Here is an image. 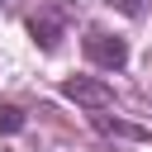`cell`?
Returning a JSON list of instances; mask_svg holds the SVG:
<instances>
[{
    "instance_id": "1",
    "label": "cell",
    "mask_w": 152,
    "mask_h": 152,
    "mask_svg": "<svg viewBox=\"0 0 152 152\" xmlns=\"http://www.w3.org/2000/svg\"><path fill=\"white\" fill-rule=\"evenodd\" d=\"M81 48H86V62H90V66H100V71H124V66H128V43H124L119 33L90 28Z\"/></svg>"
},
{
    "instance_id": "2",
    "label": "cell",
    "mask_w": 152,
    "mask_h": 152,
    "mask_svg": "<svg viewBox=\"0 0 152 152\" xmlns=\"http://www.w3.org/2000/svg\"><path fill=\"white\" fill-rule=\"evenodd\" d=\"M62 95L76 100V104H86V109H109V104H114V90H109L104 81H95V76H71V81H62Z\"/></svg>"
},
{
    "instance_id": "3",
    "label": "cell",
    "mask_w": 152,
    "mask_h": 152,
    "mask_svg": "<svg viewBox=\"0 0 152 152\" xmlns=\"http://www.w3.org/2000/svg\"><path fill=\"white\" fill-rule=\"evenodd\" d=\"M28 33H33V43H38L43 52H52V48L62 43V33H66V24H62L57 14H48V10H43V14H33V19H28Z\"/></svg>"
},
{
    "instance_id": "4",
    "label": "cell",
    "mask_w": 152,
    "mask_h": 152,
    "mask_svg": "<svg viewBox=\"0 0 152 152\" xmlns=\"http://www.w3.org/2000/svg\"><path fill=\"white\" fill-rule=\"evenodd\" d=\"M24 128V109L19 104H0V133H19Z\"/></svg>"
},
{
    "instance_id": "5",
    "label": "cell",
    "mask_w": 152,
    "mask_h": 152,
    "mask_svg": "<svg viewBox=\"0 0 152 152\" xmlns=\"http://www.w3.org/2000/svg\"><path fill=\"white\" fill-rule=\"evenodd\" d=\"M0 5H5V0H0Z\"/></svg>"
}]
</instances>
